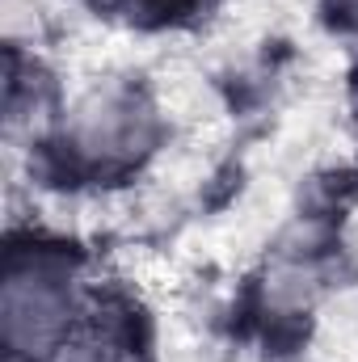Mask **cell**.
Returning a JSON list of instances; mask_svg holds the SVG:
<instances>
[{"instance_id": "277c9868", "label": "cell", "mask_w": 358, "mask_h": 362, "mask_svg": "<svg viewBox=\"0 0 358 362\" xmlns=\"http://www.w3.org/2000/svg\"><path fill=\"white\" fill-rule=\"evenodd\" d=\"M354 110H358V76H354Z\"/></svg>"}, {"instance_id": "7a4b0ae2", "label": "cell", "mask_w": 358, "mask_h": 362, "mask_svg": "<svg viewBox=\"0 0 358 362\" xmlns=\"http://www.w3.org/2000/svg\"><path fill=\"white\" fill-rule=\"evenodd\" d=\"M76 139L101 156H127L148 139V114L127 93H105L81 110Z\"/></svg>"}, {"instance_id": "6da1fadb", "label": "cell", "mask_w": 358, "mask_h": 362, "mask_svg": "<svg viewBox=\"0 0 358 362\" xmlns=\"http://www.w3.org/2000/svg\"><path fill=\"white\" fill-rule=\"evenodd\" d=\"M68 320V278L55 262L30 257L4 278V341L13 354L47 350Z\"/></svg>"}, {"instance_id": "3957f363", "label": "cell", "mask_w": 358, "mask_h": 362, "mask_svg": "<svg viewBox=\"0 0 358 362\" xmlns=\"http://www.w3.org/2000/svg\"><path fill=\"white\" fill-rule=\"evenodd\" d=\"M333 17H342L346 25H358V0H329Z\"/></svg>"}]
</instances>
